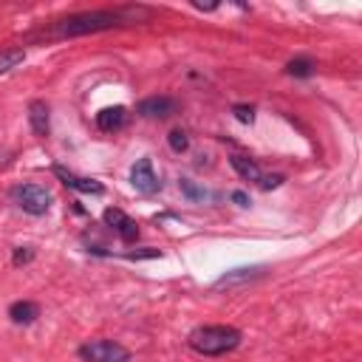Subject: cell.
Returning <instances> with one entry per match:
<instances>
[{
    "label": "cell",
    "instance_id": "cell-1",
    "mask_svg": "<svg viewBox=\"0 0 362 362\" xmlns=\"http://www.w3.org/2000/svg\"><path fill=\"white\" fill-rule=\"evenodd\" d=\"M150 14L153 11L147 6H119V8L79 11V14H68L62 20H54L48 28L40 31V37H45V40H68V37L96 34V31H107V28H119V25H133V23L150 20Z\"/></svg>",
    "mask_w": 362,
    "mask_h": 362
},
{
    "label": "cell",
    "instance_id": "cell-2",
    "mask_svg": "<svg viewBox=\"0 0 362 362\" xmlns=\"http://www.w3.org/2000/svg\"><path fill=\"white\" fill-rule=\"evenodd\" d=\"M187 345L201 356H221L240 345V331L235 325H198L189 331Z\"/></svg>",
    "mask_w": 362,
    "mask_h": 362
},
{
    "label": "cell",
    "instance_id": "cell-3",
    "mask_svg": "<svg viewBox=\"0 0 362 362\" xmlns=\"http://www.w3.org/2000/svg\"><path fill=\"white\" fill-rule=\"evenodd\" d=\"M11 201L28 215H45L54 204V195H51V189L40 187V184H17L11 189Z\"/></svg>",
    "mask_w": 362,
    "mask_h": 362
},
{
    "label": "cell",
    "instance_id": "cell-4",
    "mask_svg": "<svg viewBox=\"0 0 362 362\" xmlns=\"http://www.w3.org/2000/svg\"><path fill=\"white\" fill-rule=\"evenodd\" d=\"M79 356L85 362H127L130 351L113 339H93V342L79 345Z\"/></svg>",
    "mask_w": 362,
    "mask_h": 362
},
{
    "label": "cell",
    "instance_id": "cell-5",
    "mask_svg": "<svg viewBox=\"0 0 362 362\" xmlns=\"http://www.w3.org/2000/svg\"><path fill=\"white\" fill-rule=\"evenodd\" d=\"M130 184H133V189L136 192H141V195H153V192H158V178H156V173H153V161L144 156V158H139L133 167H130Z\"/></svg>",
    "mask_w": 362,
    "mask_h": 362
},
{
    "label": "cell",
    "instance_id": "cell-6",
    "mask_svg": "<svg viewBox=\"0 0 362 362\" xmlns=\"http://www.w3.org/2000/svg\"><path fill=\"white\" fill-rule=\"evenodd\" d=\"M54 175L65 184V187H71V189H76V192H82V195H105V187L96 181V178H88V175H76L74 170H65V167H54Z\"/></svg>",
    "mask_w": 362,
    "mask_h": 362
},
{
    "label": "cell",
    "instance_id": "cell-7",
    "mask_svg": "<svg viewBox=\"0 0 362 362\" xmlns=\"http://www.w3.org/2000/svg\"><path fill=\"white\" fill-rule=\"evenodd\" d=\"M102 218H105V223H107V226H110L122 240H127V243H130V240H136V238H139V223H136L130 215H124L122 209L107 206Z\"/></svg>",
    "mask_w": 362,
    "mask_h": 362
},
{
    "label": "cell",
    "instance_id": "cell-8",
    "mask_svg": "<svg viewBox=\"0 0 362 362\" xmlns=\"http://www.w3.org/2000/svg\"><path fill=\"white\" fill-rule=\"evenodd\" d=\"M136 113L144 116V119H167L175 113V99L170 96H150V99H141L136 105Z\"/></svg>",
    "mask_w": 362,
    "mask_h": 362
},
{
    "label": "cell",
    "instance_id": "cell-9",
    "mask_svg": "<svg viewBox=\"0 0 362 362\" xmlns=\"http://www.w3.org/2000/svg\"><path fill=\"white\" fill-rule=\"evenodd\" d=\"M124 124H127V107H122V105L102 107V110L96 113V127H99L102 133H116V130H122Z\"/></svg>",
    "mask_w": 362,
    "mask_h": 362
},
{
    "label": "cell",
    "instance_id": "cell-10",
    "mask_svg": "<svg viewBox=\"0 0 362 362\" xmlns=\"http://www.w3.org/2000/svg\"><path fill=\"white\" fill-rule=\"evenodd\" d=\"M229 164L235 167V173H238L243 181H255V184H260V178H263V170H260V167H257V161H252L249 156L232 153V156H229Z\"/></svg>",
    "mask_w": 362,
    "mask_h": 362
},
{
    "label": "cell",
    "instance_id": "cell-11",
    "mask_svg": "<svg viewBox=\"0 0 362 362\" xmlns=\"http://www.w3.org/2000/svg\"><path fill=\"white\" fill-rule=\"evenodd\" d=\"M28 124L34 136H48V105L42 99L28 102Z\"/></svg>",
    "mask_w": 362,
    "mask_h": 362
},
{
    "label": "cell",
    "instance_id": "cell-12",
    "mask_svg": "<svg viewBox=\"0 0 362 362\" xmlns=\"http://www.w3.org/2000/svg\"><path fill=\"white\" fill-rule=\"evenodd\" d=\"M8 317L17 325H28V322H34L40 317V305L31 303V300H17V303L8 305Z\"/></svg>",
    "mask_w": 362,
    "mask_h": 362
},
{
    "label": "cell",
    "instance_id": "cell-13",
    "mask_svg": "<svg viewBox=\"0 0 362 362\" xmlns=\"http://www.w3.org/2000/svg\"><path fill=\"white\" fill-rule=\"evenodd\" d=\"M23 59H25V51H23V48L3 51V54H0V76H3V74H8V71H14Z\"/></svg>",
    "mask_w": 362,
    "mask_h": 362
},
{
    "label": "cell",
    "instance_id": "cell-14",
    "mask_svg": "<svg viewBox=\"0 0 362 362\" xmlns=\"http://www.w3.org/2000/svg\"><path fill=\"white\" fill-rule=\"evenodd\" d=\"M314 59H308V57H297V59H291L288 65H286V71L291 74V76H311L314 74Z\"/></svg>",
    "mask_w": 362,
    "mask_h": 362
},
{
    "label": "cell",
    "instance_id": "cell-15",
    "mask_svg": "<svg viewBox=\"0 0 362 362\" xmlns=\"http://www.w3.org/2000/svg\"><path fill=\"white\" fill-rule=\"evenodd\" d=\"M252 272H257V269H235V272H229V274H223L218 283H215V288H229L232 283H243V280H249L252 277Z\"/></svg>",
    "mask_w": 362,
    "mask_h": 362
},
{
    "label": "cell",
    "instance_id": "cell-16",
    "mask_svg": "<svg viewBox=\"0 0 362 362\" xmlns=\"http://www.w3.org/2000/svg\"><path fill=\"white\" fill-rule=\"evenodd\" d=\"M167 141H170V147H173V153H187V147H189V139H187V133H184L181 127H175V130H170V136H167Z\"/></svg>",
    "mask_w": 362,
    "mask_h": 362
},
{
    "label": "cell",
    "instance_id": "cell-17",
    "mask_svg": "<svg viewBox=\"0 0 362 362\" xmlns=\"http://www.w3.org/2000/svg\"><path fill=\"white\" fill-rule=\"evenodd\" d=\"M232 113H235V119L243 122V124H252V122H255V107H252V105H235Z\"/></svg>",
    "mask_w": 362,
    "mask_h": 362
},
{
    "label": "cell",
    "instance_id": "cell-18",
    "mask_svg": "<svg viewBox=\"0 0 362 362\" xmlns=\"http://www.w3.org/2000/svg\"><path fill=\"white\" fill-rule=\"evenodd\" d=\"M34 257V252L28 249V246H20V249H14V266H23V263H28Z\"/></svg>",
    "mask_w": 362,
    "mask_h": 362
},
{
    "label": "cell",
    "instance_id": "cell-19",
    "mask_svg": "<svg viewBox=\"0 0 362 362\" xmlns=\"http://www.w3.org/2000/svg\"><path fill=\"white\" fill-rule=\"evenodd\" d=\"M181 189H184V192H187L189 198H204V195H206L204 189H198V187H192V181H189V178H181Z\"/></svg>",
    "mask_w": 362,
    "mask_h": 362
},
{
    "label": "cell",
    "instance_id": "cell-20",
    "mask_svg": "<svg viewBox=\"0 0 362 362\" xmlns=\"http://www.w3.org/2000/svg\"><path fill=\"white\" fill-rule=\"evenodd\" d=\"M283 184V175H263L260 178V187L263 189H274V187H280Z\"/></svg>",
    "mask_w": 362,
    "mask_h": 362
},
{
    "label": "cell",
    "instance_id": "cell-21",
    "mask_svg": "<svg viewBox=\"0 0 362 362\" xmlns=\"http://www.w3.org/2000/svg\"><path fill=\"white\" fill-rule=\"evenodd\" d=\"M232 201H235L238 206H249V195H246V192H232Z\"/></svg>",
    "mask_w": 362,
    "mask_h": 362
}]
</instances>
